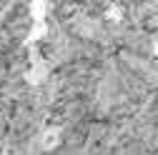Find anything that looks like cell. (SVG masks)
Listing matches in <instances>:
<instances>
[{"label":"cell","mask_w":158,"mask_h":155,"mask_svg":"<svg viewBox=\"0 0 158 155\" xmlns=\"http://www.w3.org/2000/svg\"><path fill=\"white\" fill-rule=\"evenodd\" d=\"M58 145H60V128H55V125L45 128L43 135H40V148L43 150H53Z\"/></svg>","instance_id":"1"}]
</instances>
